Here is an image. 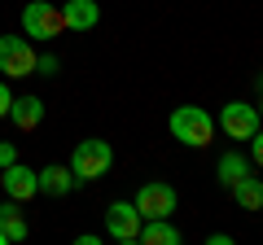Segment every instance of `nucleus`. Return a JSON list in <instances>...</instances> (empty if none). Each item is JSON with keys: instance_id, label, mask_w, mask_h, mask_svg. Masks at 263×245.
I'll use <instances>...</instances> for the list:
<instances>
[{"instance_id": "nucleus-15", "label": "nucleus", "mask_w": 263, "mask_h": 245, "mask_svg": "<svg viewBox=\"0 0 263 245\" xmlns=\"http://www.w3.org/2000/svg\"><path fill=\"white\" fill-rule=\"evenodd\" d=\"M233 197L241 210H263V179H254V171L246 179H237L233 184Z\"/></svg>"}, {"instance_id": "nucleus-17", "label": "nucleus", "mask_w": 263, "mask_h": 245, "mask_svg": "<svg viewBox=\"0 0 263 245\" xmlns=\"http://www.w3.org/2000/svg\"><path fill=\"white\" fill-rule=\"evenodd\" d=\"M13 162H18V149H13L9 140H0V171H5V167H13Z\"/></svg>"}, {"instance_id": "nucleus-19", "label": "nucleus", "mask_w": 263, "mask_h": 245, "mask_svg": "<svg viewBox=\"0 0 263 245\" xmlns=\"http://www.w3.org/2000/svg\"><path fill=\"white\" fill-rule=\"evenodd\" d=\"M9 105H13V96H9V84H0V118H9Z\"/></svg>"}, {"instance_id": "nucleus-3", "label": "nucleus", "mask_w": 263, "mask_h": 245, "mask_svg": "<svg viewBox=\"0 0 263 245\" xmlns=\"http://www.w3.org/2000/svg\"><path fill=\"white\" fill-rule=\"evenodd\" d=\"M66 31L62 22V5H48V0H31L22 9V35L27 39H57Z\"/></svg>"}, {"instance_id": "nucleus-5", "label": "nucleus", "mask_w": 263, "mask_h": 245, "mask_svg": "<svg viewBox=\"0 0 263 245\" xmlns=\"http://www.w3.org/2000/svg\"><path fill=\"white\" fill-rule=\"evenodd\" d=\"M176 189L171 184H162V179H149V184H141L136 189V197H132V206L141 210V219H171L176 215Z\"/></svg>"}, {"instance_id": "nucleus-18", "label": "nucleus", "mask_w": 263, "mask_h": 245, "mask_svg": "<svg viewBox=\"0 0 263 245\" xmlns=\"http://www.w3.org/2000/svg\"><path fill=\"white\" fill-rule=\"evenodd\" d=\"M35 70H40V75H57V57H53V53L35 57Z\"/></svg>"}, {"instance_id": "nucleus-4", "label": "nucleus", "mask_w": 263, "mask_h": 245, "mask_svg": "<svg viewBox=\"0 0 263 245\" xmlns=\"http://www.w3.org/2000/svg\"><path fill=\"white\" fill-rule=\"evenodd\" d=\"M0 75L9 79L35 75V48L27 35H0Z\"/></svg>"}, {"instance_id": "nucleus-11", "label": "nucleus", "mask_w": 263, "mask_h": 245, "mask_svg": "<svg viewBox=\"0 0 263 245\" xmlns=\"http://www.w3.org/2000/svg\"><path fill=\"white\" fill-rule=\"evenodd\" d=\"M9 122L18 127V132H35L40 122H44V101H40V96H13Z\"/></svg>"}, {"instance_id": "nucleus-10", "label": "nucleus", "mask_w": 263, "mask_h": 245, "mask_svg": "<svg viewBox=\"0 0 263 245\" xmlns=\"http://www.w3.org/2000/svg\"><path fill=\"white\" fill-rule=\"evenodd\" d=\"M35 175H40V193H44V197H66V193L79 189V184H75V171L62 167V162H53V167L35 171Z\"/></svg>"}, {"instance_id": "nucleus-23", "label": "nucleus", "mask_w": 263, "mask_h": 245, "mask_svg": "<svg viewBox=\"0 0 263 245\" xmlns=\"http://www.w3.org/2000/svg\"><path fill=\"white\" fill-rule=\"evenodd\" d=\"M0 175H5V171H0Z\"/></svg>"}, {"instance_id": "nucleus-12", "label": "nucleus", "mask_w": 263, "mask_h": 245, "mask_svg": "<svg viewBox=\"0 0 263 245\" xmlns=\"http://www.w3.org/2000/svg\"><path fill=\"white\" fill-rule=\"evenodd\" d=\"M136 241H141V245H180V241H184V232H180L171 219H145Z\"/></svg>"}, {"instance_id": "nucleus-20", "label": "nucleus", "mask_w": 263, "mask_h": 245, "mask_svg": "<svg viewBox=\"0 0 263 245\" xmlns=\"http://www.w3.org/2000/svg\"><path fill=\"white\" fill-rule=\"evenodd\" d=\"M206 241H211V245H233V236H228V232H211Z\"/></svg>"}, {"instance_id": "nucleus-21", "label": "nucleus", "mask_w": 263, "mask_h": 245, "mask_svg": "<svg viewBox=\"0 0 263 245\" xmlns=\"http://www.w3.org/2000/svg\"><path fill=\"white\" fill-rule=\"evenodd\" d=\"M254 110H259V122H263V101H259V105H254Z\"/></svg>"}, {"instance_id": "nucleus-22", "label": "nucleus", "mask_w": 263, "mask_h": 245, "mask_svg": "<svg viewBox=\"0 0 263 245\" xmlns=\"http://www.w3.org/2000/svg\"><path fill=\"white\" fill-rule=\"evenodd\" d=\"M0 245H9V236H5V232H0Z\"/></svg>"}, {"instance_id": "nucleus-14", "label": "nucleus", "mask_w": 263, "mask_h": 245, "mask_svg": "<svg viewBox=\"0 0 263 245\" xmlns=\"http://www.w3.org/2000/svg\"><path fill=\"white\" fill-rule=\"evenodd\" d=\"M0 232L9 236V241H27V219H22V206L18 201H0Z\"/></svg>"}, {"instance_id": "nucleus-1", "label": "nucleus", "mask_w": 263, "mask_h": 245, "mask_svg": "<svg viewBox=\"0 0 263 245\" xmlns=\"http://www.w3.org/2000/svg\"><path fill=\"white\" fill-rule=\"evenodd\" d=\"M167 132L176 136L180 145H189V149H206V145L215 140V118H211L202 105H180V110H171Z\"/></svg>"}, {"instance_id": "nucleus-8", "label": "nucleus", "mask_w": 263, "mask_h": 245, "mask_svg": "<svg viewBox=\"0 0 263 245\" xmlns=\"http://www.w3.org/2000/svg\"><path fill=\"white\" fill-rule=\"evenodd\" d=\"M0 189L9 193L13 201H31L40 193V175L31 167H22V162H13V167H5V175H0Z\"/></svg>"}, {"instance_id": "nucleus-6", "label": "nucleus", "mask_w": 263, "mask_h": 245, "mask_svg": "<svg viewBox=\"0 0 263 245\" xmlns=\"http://www.w3.org/2000/svg\"><path fill=\"white\" fill-rule=\"evenodd\" d=\"M219 132H224L228 140H250V136L259 132V110H254L250 101H228L224 110H219Z\"/></svg>"}, {"instance_id": "nucleus-2", "label": "nucleus", "mask_w": 263, "mask_h": 245, "mask_svg": "<svg viewBox=\"0 0 263 245\" xmlns=\"http://www.w3.org/2000/svg\"><path fill=\"white\" fill-rule=\"evenodd\" d=\"M114 167V145L105 140H79L75 145V158H70V171H75V184H92V179H101L105 171Z\"/></svg>"}, {"instance_id": "nucleus-7", "label": "nucleus", "mask_w": 263, "mask_h": 245, "mask_svg": "<svg viewBox=\"0 0 263 245\" xmlns=\"http://www.w3.org/2000/svg\"><path fill=\"white\" fill-rule=\"evenodd\" d=\"M141 210L132 206V201H114L110 210H105V232L114 236V241H123V245H132L136 236H141Z\"/></svg>"}, {"instance_id": "nucleus-16", "label": "nucleus", "mask_w": 263, "mask_h": 245, "mask_svg": "<svg viewBox=\"0 0 263 245\" xmlns=\"http://www.w3.org/2000/svg\"><path fill=\"white\" fill-rule=\"evenodd\" d=\"M246 145H250V153H254V167H263V127H259V132H254Z\"/></svg>"}, {"instance_id": "nucleus-13", "label": "nucleus", "mask_w": 263, "mask_h": 245, "mask_svg": "<svg viewBox=\"0 0 263 245\" xmlns=\"http://www.w3.org/2000/svg\"><path fill=\"white\" fill-rule=\"evenodd\" d=\"M250 158H246V153H224V158H219V167H215V179L219 184H224V189H233L237 179H246L250 175Z\"/></svg>"}, {"instance_id": "nucleus-9", "label": "nucleus", "mask_w": 263, "mask_h": 245, "mask_svg": "<svg viewBox=\"0 0 263 245\" xmlns=\"http://www.w3.org/2000/svg\"><path fill=\"white\" fill-rule=\"evenodd\" d=\"M62 22H66V31H92L97 22H101V5H97V0H66Z\"/></svg>"}]
</instances>
